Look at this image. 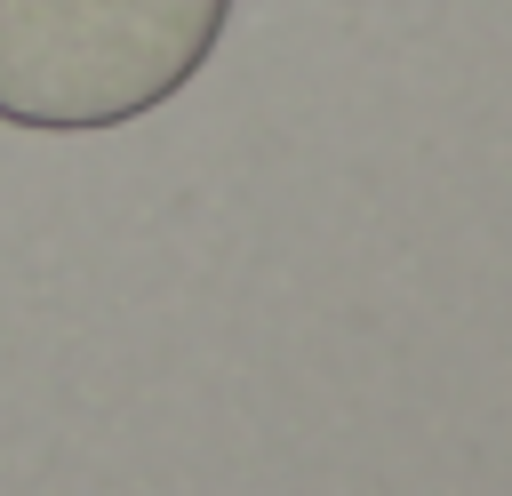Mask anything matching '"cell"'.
I'll use <instances>...</instances> for the list:
<instances>
[{
  "label": "cell",
  "mask_w": 512,
  "mask_h": 496,
  "mask_svg": "<svg viewBox=\"0 0 512 496\" xmlns=\"http://www.w3.org/2000/svg\"><path fill=\"white\" fill-rule=\"evenodd\" d=\"M224 16L232 0H0V120L120 128L208 64Z\"/></svg>",
  "instance_id": "6da1fadb"
}]
</instances>
